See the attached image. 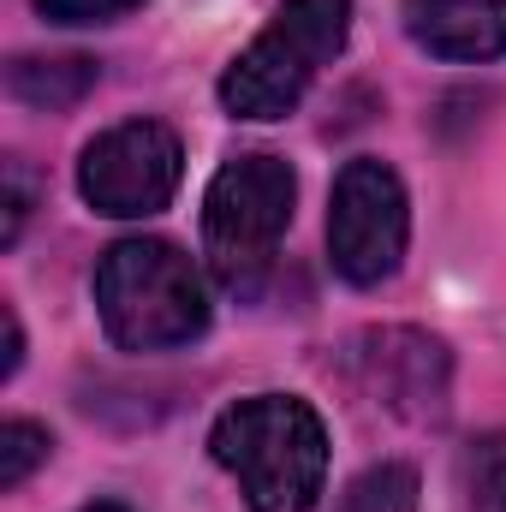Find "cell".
Returning <instances> with one entry per match:
<instances>
[{
    "label": "cell",
    "mask_w": 506,
    "mask_h": 512,
    "mask_svg": "<svg viewBox=\"0 0 506 512\" xmlns=\"http://www.w3.org/2000/svg\"><path fill=\"white\" fill-rule=\"evenodd\" d=\"M405 36L435 60H501L506 0H405Z\"/></svg>",
    "instance_id": "8"
},
{
    "label": "cell",
    "mask_w": 506,
    "mask_h": 512,
    "mask_svg": "<svg viewBox=\"0 0 506 512\" xmlns=\"http://www.w3.org/2000/svg\"><path fill=\"white\" fill-rule=\"evenodd\" d=\"M209 453L239 477L251 512H310L328 477V429L292 393H256L215 417Z\"/></svg>",
    "instance_id": "1"
},
{
    "label": "cell",
    "mask_w": 506,
    "mask_h": 512,
    "mask_svg": "<svg viewBox=\"0 0 506 512\" xmlns=\"http://www.w3.org/2000/svg\"><path fill=\"white\" fill-rule=\"evenodd\" d=\"M137 6L143 0H36V12L48 24H114V18H126Z\"/></svg>",
    "instance_id": "13"
},
{
    "label": "cell",
    "mask_w": 506,
    "mask_h": 512,
    "mask_svg": "<svg viewBox=\"0 0 506 512\" xmlns=\"http://www.w3.org/2000/svg\"><path fill=\"white\" fill-rule=\"evenodd\" d=\"M465 512H506V435H483L459 459Z\"/></svg>",
    "instance_id": "10"
},
{
    "label": "cell",
    "mask_w": 506,
    "mask_h": 512,
    "mask_svg": "<svg viewBox=\"0 0 506 512\" xmlns=\"http://www.w3.org/2000/svg\"><path fill=\"white\" fill-rule=\"evenodd\" d=\"M30 203H36V185H30V167L24 161H6V245H18L24 221H30Z\"/></svg>",
    "instance_id": "14"
},
{
    "label": "cell",
    "mask_w": 506,
    "mask_h": 512,
    "mask_svg": "<svg viewBox=\"0 0 506 512\" xmlns=\"http://www.w3.org/2000/svg\"><path fill=\"white\" fill-rule=\"evenodd\" d=\"M48 429H36V423H24V417H12L6 429H0V489H18L42 459H48Z\"/></svg>",
    "instance_id": "12"
},
{
    "label": "cell",
    "mask_w": 506,
    "mask_h": 512,
    "mask_svg": "<svg viewBox=\"0 0 506 512\" xmlns=\"http://www.w3.org/2000/svg\"><path fill=\"white\" fill-rule=\"evenodd\" d=\"M84 512H126V507H114V501H96V507H84Z\"/></svg>",
    "instance_id": "16"
},
{
    "label": "cell",
    "mask_w": 506,
    "mask_h": 512,
    "mask_svg": "<svg viewBox=\"0 0 506 512\" xmlns=\"http://www.w3.org/2000/svg\"><path fill=\"white\" fill-rule=\"evenodd\" d=\"M102 66L90 54H60V60H42V54H18L6 66V90L24 102V108H72L96 90Z\"/></svg>",
    "instance_id": "9"
},
{
    "label": "cell",
    "mask_w": 506,
    "mask_h": 512,
    "mask_svg": "<svg viewBox=\"0 0 506 512\" xmlns=\"http://www.w3.org/2000/svg\"><path fill=\"white\" fill-rule=\"evenodd\" d=\"M352 36V0H280L268 30L227 66L221 108L233 120H286L322 66L340 60Z\"/></svg>",
    "instance_id": "3"
},
{
    "label": "cell",
    "mask_w": 506,
    "mask_h": 512,
    "mask_svg": "<svg viewBox=\"0 0 506 512\" xmlns=\"http://www.w3.org/2000/svg\"><path fill=\"white\" fill-rule=\"evenodd\" d=\"M417 507H423L417 501V471L387 459V465H370L364 477H352L334 512H417Z\"/></svg>",
    "instance_id": "11"
},
{
    "label": "cell",
    "mask_w": 506,
    "mask_h": 512,
    "mask_svg": "<svg viewBox=\"0 0 506 512\" xmlns=\"http://www.w3.org/2000/svg\"><path fill=\"white\" fill-rule=\"evenodd\" d=\"M96 316L120 352H167L209 328V292L179 245L120 239L96 262Z\"/></svg>",
    "instance_id": "2"
},
{
    "label": "cell",
    "mask_w": 506,
    "mask_h": 512,
    "mask_svg": "<svg viewBox=\"0 0 506 512\" xmlns=\"http://www.w3.org/2000/svg\"><path fill=\"white\" fill-rule=\"evenodd\" d=\"M18 364H24V328H18V316L6 310V364H0V370L18 376Z\"/></svg>",
    "instance_id": "15"
},
{
    "label": "cell",
    "mask_w": 506,
    "mask_h": 512,
    "mask_svg": "<svg viewBox=\"0 0 506 512\" xmlns=\"http://www.w3.org/2000/svg\"><path fill=\"white\" fill-rule=\"evenodd\" d=\"M352 376L376 399L381 411L411 417V423H435L447 417V393H453V358L435 334L423 328H370L352 346Z\"/></svg>",
    "instance_id": "7"
},
{
    "label": "cell",
    "mask_w": 506,
    "mask_h": 512,
    "mask_svg": "<svg viewBox=\"0 0 506 512\" xmlns=\"http://www.w3.org/2000/svg\"><path fill=\"white\" fill-rule=\"evenodd\" d=\"M411 239V209H405V185L387 161H346L334 179V203H328V256L334 274L352 286H381Z\"/></svg>",
    "instance_id": "5"
},
{
    "label": "cell",
    "mask_w": 506,
    "mask_h": 512,
    "mask_svg": "<svg viewBox=\"0 0 506 512\" xmlns=\"http://www.w3.org/2000/svg\"><path fill=\"white\" fill-rule=\"evenodd\" d=\"M179 173H185L179 137L161 120H126V126H108L102 137L84 143L78 191H84V203L96 215L143 221V215H155V209L173 203Z\"/></svg>",
    "instance_id": "6"
},
{
    "label": "cell",
    "mask_w": 506,
    "mask_h": 512,
    "mask_svg": "<svg viewBox=\"0 0 506 512\" xmlns=\"http://www.w3.org/2000/svg\"><path fill=\"white\" fill-rule=\"evenodd\" d=\"M298 179L280 155H239L209 179L203 197V251L221 286L256 292V280L274 268V251L292 227Z\"/></svg>",
    "instance_id": "4"
}]
</instances>
